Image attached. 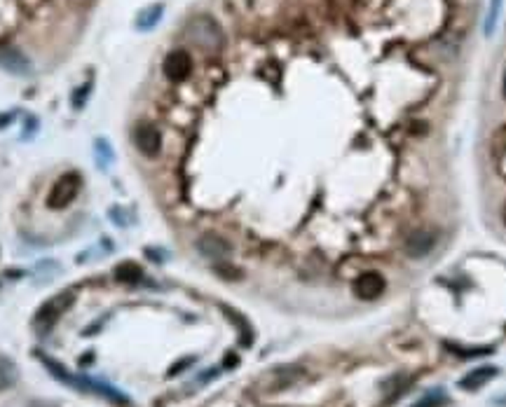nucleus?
<instances>
[{"label":"nucleus","mask_w":506,"mask_h":407,"mask_svg":"<svg viewBox=\"0 0 506 407\" xmlns=\"http://www.w3.org/2000/svg\"><path fill=\"white\" fill-rule=\"evenodd\" d=\"M185 31H188V38L197 45V47H202V50H206V52L221 50V45H223V31H221V26H218L211 17H206V15L195 17L188 26H185Z\"/></svg>","instance_id":"nucleus-1"},{"label":"nucleus","mask_w":506,"mask_h":407,"mask_svg":"<svg viewBox=\"0 0 506 407\" xmlns=\"http://www.w3.org/2000/svg\"><path fill=\"white\" fill-rule=\"evenodd\" d=\"M71 304H73V293H62V295L52 297L50 302H45L43 306H40L36 318H33V325H36V330L40 332V335L50 332L52 325L59 321V316H62Z\"/></svg>","instance_id":"nucleus-2"},{"label":"nucleus","mask_w":506,"mask_h":407,"mask_svg":"<svg viewBox=\"0 0 506 407\" xmlns=\"http://www.w3.org/2000/svg\"><path fill=\"white\" fill-rule=\"evenodd\" d=\"M80 183H82V180H80L78 173H64V176L52 185V192L48 197L50 209H64L66 204H71L80 192Z\"/></svg>","instance_id":"nucleus-3"},{"label":"nucleus","mask_w":506,"mask_h":407,"mask_svg":"<svg viewBox=\"0 0 506 407\" xmlns=\"http://www.w3.org/2000/svg\"><path fill=\"white\" fill-rule=\"evenodd\" d=\"M162 68H164V75L169 77L171 82H183L192 71V59L188 52L176 50V52H171V54H166Z\"/></svg>","instance_id":"nucleus-4"},{"label":"nucleus","mask_w":506,"mask_h":407,"mask_svg":"<svg viewBox=\"0 0 506 407\" xmlns=\"http://www.w3.org/2000/svg\"><path fill=\"white\" fill-rule=\"evenodd\" d=\"M384 279L377 272H366L354 281V295L361 299H377L384 293Z\"/></svg>","instance_id":"nucleus-5"},{"label":"nucleus","mask_w":506,"mask_h":407,"mask_svg":"<svg viewBox=\"0 0 506 407\" xmlns=\"http://www.w3.org/2000/svg\"><path fill=\"white\" fill-rule=\"evenodd\" d=\"M134 143L145 157H155L159 152V148H162V136H159V131L155 129V126L141 124L134 133Z\"/></svg>","instance_id":"nucleus-6"},{"label":"nucleus","mask_w":506,"mask_h":407,"mask_svg":"<svg viewBox=\"0 0 506 407\" xmlns=\"http://www.w3.org/2000/svg\"><path fill=\"white\" fill-rule=\"evenodd\" d=\"M436 239L429 230H415L412 235L405 239V253L410 258H424L429 256V251L434 249Z\"/></svg>","instance_id":"nucleus-7"},{"label":"nucleus","mask_w":506,"mask_h":407,"mask_svg":"<svg viewBox=\"0 0 506 407\" xmlns=\"http://www.w3.org/2000/svg\"><path fill=\"white\" fill-rule=\"evenodd\" d=\"M197 249L204 258H209V260H225L230 256V244L218 235H204L197 242Z\"/></svg>","instance_id":"nucleus-8"},{"label":"nucleus","mask_w":506,"mask_h":407,"mask_svg":"<svg viewBox=\"0 0 506 407\" xmlns=\"http://www.w3.org/2000/svg\"><path fill=\"white\" fill-rule=\"evenodd\" d=\"M0 66L10 73H17V75H26V73L31 71L29 59H26L24 54H19V52L12 50V47L0 50Z\"/></svg>","instance_id":"nucleus-9"},{"label":"nucleus","mask_w":506,"mask_h":407,"mask_svg":"<svg viewBox=\"0 0 506 407\" xmlns=\"http://www.w3.org/2000/svg\"><path fill=\"white\" fill-rule=\"evenodd\" d=\"M497 368H490V365H485V368H478L474 372H469L467 377L459 382V386L462 389H467V391H476V389H481V386H485L490 382V379H495L497 377Z\"/></svg>","instance_id":"nucleus-10"},{"label":"nucleus","mask_w":506,"mask_h":407,"mask_svg":"<svg viewBox=\"0 0 506 407\" xmlns=\"http://www.w3.org/2000/svg\"><path fill=\"white\" fill-rule=\"evenodd\" d=\"M17 382V365L10 358L0 356V391L10 389Z\"/></svg>","instance_id":"nucleus-11"},{"label":"nucleus","mask_w":506,"mask_h":407,"mask_svg":"<svg viewBox=\"0 0 506 407\" xmlns=\"http://www.w3.org/2000/svg\"><path fill=\"white\" fill-rule=\"evenodd\" d=\"M115 279L122 283H136L138 279H143V272H141V267L134 262H124V265L115 267Z\"/></svg>","instance_id":"nucleus-12"},{"label":"nucleus","mask_w":506,"mask_h":407,"mask_svg":"<svg viewBox=\"0 0 506 407\" xmlns=\"http://www.w3.org/2000/svg\"><path fill=\"white\" fill-rule=\"evenodd\" d=\"M159 15H162V5H152V8L141 12V17H138L136 26H138L141 31H148V29H152V26L159 22Z\"/></svg>","instance_id":"nucleus-13"},{"label":"nucleus","mask_w":506,"mask_h":407,"mask_svg":"<svg viewBox=\"0 0 506 407\" xmlns=\"http://www.w3.org/2000/svg\"><path fill=\"white\" fill-rule=\"evenodd\" d=\"M448 403H450V398L445 396L443 391H434V393H427L424 398H419L417 403H412V407H443Z\"/></svg>","instance_id":"nucleus-14"},{"label":"nucleus","mask_w":506,"mask_h":407,"mask_svg":"<svg viewBox=\"0 0 506 407\" xmlns=\"http://www.w3.org/2000/svg\"><path fill=\"white\" fill-rule=\"evenodd\" d=\"M497 12H499V0H492V12H490V22H488V31H492V26H495V19H497Z\"/></svg>","instance_id":"nucleus-15"},{"label":"nucleus","mask_w":506,"mask_h":407,"mask_svg":"<svg viewBox=\"0 0 506 407\" xmlns=\"http://www.w3.org/2000/svg\"><path fill=\"white\" fill-rule=\"evenodd\" d=\"M502 220H504V225H506V204H504V209H502Z\"/></svg>","instance_id":"nucleus-16"},{"label":"nucleus","mask_w":506,"mask_h":407,"mask_svg":"<svg viewBox=\"0 0 506 407\" xmlns=\"http://www.w3.org/2000/svg\"><path fill=\"white\" fill-rule=\"evenodd\" d=\"M502 89H504V96H506V73H504V82H502Z\"/></svg>","instance_id":"nucleus-17"}]
</instances>
